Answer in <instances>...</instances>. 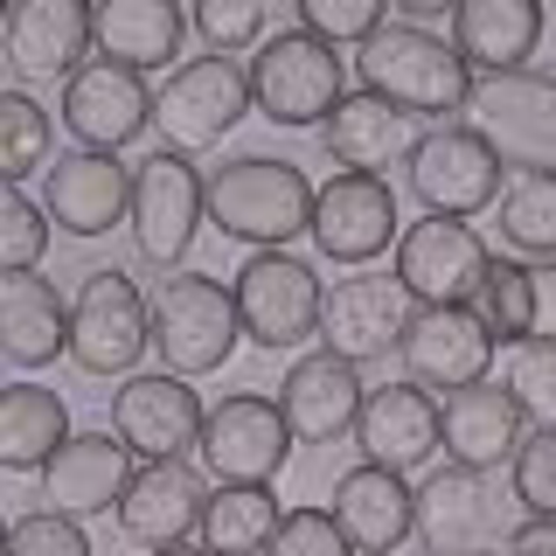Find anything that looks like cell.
<instances>
[{
  "label": "cell",
  "mask_w": 556,
  "mask_h": 556,
  "mask_svg": "<svg viewBox=\"0 0 556 556\" xmlns=\"http://www.w3.org/2000/svg\"><path fill=\"white\" fill-rule=\"evenodd\" d=\"M313 251L327 265H376L382 251H396L404 237V216H396V188L376 181V174H334V181L313 188Z\"/></svg>",
  "instance_id": "obj_13"
},
{
  "label": "cell",
  "mask_w": 556,
  "mask_h": 556,
  "mask_svg": "<svg viewBox=\"0 0 556 556\" xmlns=\"http://www.w3.org/2000/svg\"><path fill=\"white\" fill-rule=\"evenodd\" d=\"M56 118H63V132L77 139V147L118 153V147H132V139L153 126V91H147V77L91 56L77 77L63 84V112Z\"/></svg>",
  "instance_id": "obj_19"
},
{
  "label": "cell",
  "mask_w": 556,
  "mask_h": 556,
  "mask_svg": "<svg viewBox=\"0 0 556 556\" xmlns=\"http://www.w3.org/2000/svg\"><path fill=\"white\" fill-rule=\"evenodd\" d=\"M480 320L494 327V341L556 348V265L494 257V271H486V286H480Z\"/></svg>",
  "instance_id": "obj_29"
},
{
  "label": "cell",
  "mask_w": 556,
  "mask_h": 556,
  "mask_svg": "<svg viewBox=\"0 0 556 556\" xmlns=\"http://www.w3.org/2000/svg\"><path fill=\"white\" fill-rule=\"evenodd\" d=\"M202 216L208 230L251 251H286L292 237L313 230V181L306 167L271 161V153H237L216 174H202Z\"/></svg>",
  "instance_id": "obj_2"
},
{
  "label": "cell",
  "mask_w": 556,
  "mask_h": 556,
  "mask_svg": "<svg viewBox=\"0 0 556 556\" xmlns=\"http://www.w3.org/2000/svg\"><path fill=\"white\" fill-rule=\"evenodd\" d=\"M202 501H208V480L188 459H139L112 521L139 549H174L188 543V529H202Z\"/></svg>",
  "instance_id": "obj_20"
},
{
  "label": "cell",
  "mask_w": 556,
  "mask_h": 556,
  "mask_svg": "<svg viewBox=\"0 0 556 556\" xmlns=\"http://www.w3.org/2000/svg\"><path fill=\"white\" fill-rule=\"evenodd\" d=\"M466 126L501 153V167L556 174V77L515 70V77H473Z\"/></svg>",
  "instance_id": "obj_11"
},
{
  "label": "cell",
  "mask_w": 556,
  "mask_h": 556,
  "mask_svg": "<svg viewBox=\"0 0 556 556\" xmlns=\"http://www.w3.org/2000/svg\"><path fill=\"white\" fill-rule=\"evenodd\" d=\"M417 543L425 556H494L501 535L508 529V515H501V486L494 473H473V466H439L425 486H417Z\"/></svg>",
  "instance_id": "obj_14"
},
{
  "label": "cell",
  "mask_w": 556,
  "mask_h": 556,
  "mask_svg": "<svg viewBox=\"0 0 556 556\" xmlns=\"http://www.w3.org/2000/svg\"><path fill=\"white\" fill-rule=\"evenodd\" d=\"M404 320H410V300L396 278H382V271L334 278L320 300V348L362 369V362H382L404 341Z\"/></svg>",
  "instance_id": "obj_18"
},
{
  "label": "cell",
  "mask_w": 556,
  "mask_h": 556,
  "mask_svg": "<svg viewBox=\"0 0 556 556\" xmlns=\"http://www.w3.org/2000/svg\"><path fill=\"white\" fill-rule=\"evenodd\" d=\"M362 404H369V390H362V369L341 355H327V348H306L300 362L286 369L278 382V417H286L292 445H334L355 431Z\"/></svg>",
  "instance_id": "obj_21"
},
{
  "label": "cell",
  "mask_w": 556,
  "mask_h": 556,
  "mask_svg": "<svg viewBox=\"0 0 556 556\" xmlns=\"http://www.w3.org/2000/svg\"><path fill=\"white\" fill-rule=\"evenodd\" d=\"M208 404L188 390L181 376H126L112 390V431L126 439L132 459H188L202 445Z\"/></svg>",
  "instance_id": "obj_17"
},
{
  "label": "cell",
  "mask_w": 556,
  "mask_h": 556,
  "mask_svg": "<svg viewBox=\"0 0 556 556\" xmlns=\"http://www.w3.org/2000/svg\"><path fill=\"white\" fill-rule=\"evenodd\" d=\"M56 355H70V306L56 300V286L35 271L0 278V362L49 369Z\"/></svg>",
  "instance_id": "obj_30"
},
{
  "label": "cell",
  "mask_w": 556,
  "mask_h": 556,
  "mask_svg": "<svg viewBox=\"0 0 556 556\" xmlns=\"http://www.w3.org/2000/svg\"><path fill=\"white\" fill-rule=\"evenodd\" d=\"M8 14H14V8H0V28H8Z\"/></svg>",
  "instance_id": "obj_46"
},
{
  "label": "cell",
  "mask_w": 556,
  "mask_h": 556,
  "mask_svg": "<svg viewBox=\"0 0 556 556\" xmlns=\"http://www.w3.org/2000/svg\"><path fill=\"white\" fill-rule=\"evenodd\" d=\"M508 494L529 521H556V431H529L508 466Z\"/></svg>",
  "instance_id": "obj_37"
},
{
  "label": "cell",
  "mask_w": 556,
  "mask_h": 556,
  "mask_svg": "<svg viewBox=\"0 0 556 556\" xmlns=\"http://www.w3.org/2000/svg\"><path fill=\"white\" fill-rule=\"evenodd\" d=\"M382 22H390V14H382L376 0H300V22L292 28H306L313 42H327V49H362Z\"/></svg>",
  "instance_id": "obj_39"
},
{
  "label": "cell",
  "mask_w": 556,
  "mask_h": 556,
  "mask_svg": "<svg viewBox=\"0 0 556 556\" xmlns=\"http://www.w3.org/2000/svg\"><path fill=\"white\" fill-rule=\"evenodd\" d=\"M355 70H362V91H376L404 118L459 126L466 98H473V70L459 63L452 35H431V28H410V22H382L369 42L355 49Z\"/></svg>",
  "instance_id": "obj_1"
},
{
  "label": "cell",
  "mask_w": 556,
  "mask_h": 556,
  "mask_svg": "<svg viewBox=\"0 0 556 556\" xmlns=\"http://www.w3.org/2000/svg\"><path fill=\"white\" fill-rule=\"evenodd\" d=\"M543 42V8L535 0H459L452 8V49L480 77H515L529 70Z\"/></svg>",
  "instance_id": "obj_28"
},
{
  "label": "cell",
  "mask_w": 556,
  "mask_h": 556,
  "mask_svg": "<svg viewBox=\"0 0 556 556\" xmlns=\"http://www.w3.org/2000/svg\"><path fill=\"white\" fill-rule=\"evenodd\" d=\"M494 327L480 320V306H410L404 341H396V362H404V382L431 396H459L480 390L494 376Z\"/></svg>",
  "instance_id": "obj_6"
},
{
  "label": "cell",
  "mask_w": 556,
  "mask_h": 556,
  "mask_svg": "<svg viewBox=\"0 0 556 556\" xmlns=\"http://www.w3.org/2000/svg\"><path fill=\"white\" fill-rule=\"evenodd\" d=\"M8 556H91V535H84V521H70L56 508H35L8 529Z\"/></svg>",
  "instance_id": "obj_41"
},
{
  "label": "cell",
  "mask_w": 556,
  "mask_h": 556,
  "mask_svg": "<svg viewBox=\"0 0 556 556\" xmlns=\"http://www.w3.org/2000/svg\"><path fill=\"white\" fill-rule=\"evenodd\" d=\"M410 195L425 202V216H452V223H466V216H480V208H494L501 202V153L486 147V139L466 126H431V132H417L410 139Z\"/></svg>",
  "instance_id": "obj_9"
},
{
  "label": "cell",
  "mask_w": 556,
  "mask_h": 556,
  "mask_svg": "<svg viewBox=\"0 0 556 556\" xmlns=\"http://www.w3.org/2000/svg\"><path fill=\"white\" fill-rule=\"evenodd\" d=\"M521 439H529V410L508 396V382H480V390L445 396V459L452 466L501 473V466H515Z\"/></svg>",
  "instance_id": "obj_26"
},
{
  "label": "cell",
  "mask_w": 556,
  "mask_h": 556,
  "mask_svg": "<svg viewBox=\"0 0 556 556\" xmlns=\"http://www.w3.org/2000/svg\"><path fill=\"white\" fill-rule=\"evenodd\" d=\"M147 320H153V355H161V369L181 376V382L216 376L243 341L230 286L208 278V271H167L161 286L147 292Z\"/></svg>",
  "instance_id": "obj_3"
},
{
  "label": "cell",
  "mask_w": 556,
  "mask_h": 556,
  "mask_svg": "<svg viewBox=\"0 0 556 556\" xmlns=\"http://www.w3.org/2000/svg\"><path fill=\"white\" fill-rule=\"evenodd\" d=\"M278 494L271 486H208L202 501V549L208 556H265L278 529Z\"/></svg>",
  "instance_id": "obj_33"
},
{
  "label": "cell",
  "mask_w": 556,
  "mask_h": 556,
  "mask_svg": "<svg viewBox=\"0 0 556 556\" xmlns=\"http://www.w3.org/2000/svg\"><path fill=\"white\" fill-rule=\"evenodd\" d=\"M132 452L118 431H70V445L42 466V501L70 521H91V515H112L118 494L132 480Z\"/></svg>",
  "instance_id": "obj_25"
},
{
  "label": "cell",
  "mask_w": 556,
  "mask_h": 556,
  "mask_svg": "<svg viewBox=\"0 0 556 556\" xmlns=\"http://www.w3.org/2000/svg\"><path fill=\"white\" fill-rule=\"evenodd\" d=\"M202 174L188 167V153H147L132 167V208H126V230H132V251L147 265L174 271L202 237Z\"/></svg>",
  "instance_id": "obj_12"
},
{
  "label": "cell",
  "mask_w": 556,
  "mask_h": 556,
  "mask_svg": "<svg viewBox=\"0 0 556 556\" xmlns=\"http://www.w3.org/2000/svg\"><path fill=\"white\" fill-rule=\"evenodd\" d=\"M0 35H8V70L22 84H70L91 56V8L84 0H22Z\"/></svg>",
  "instance_id": "obj_24"
},
{
  "label": "cell",
  "mask_w": 556,
  "mask_h": 556,
  "mask_svg": "<svg viewBox=\"0 0 556 556\" xmlns=\"http://www.w3.org/2000/svg\"><path fill=\"white\" fill-rule=\"evenodd\" d=\"M132 208V167L118 153L70 147L42 167V216L63 237H112Z\"/></svg>",
  "instance_id": "obj_16"
},
{
  "label": "cell",
  "mask_w": 556,
  "mask_h": 556,
  "mask_svg": "<svg viewBox=\"0 0 556 556\" xmlns=\"http://www.w3.org/2000/svg\"><path fill=\"white\" fill-rule=\"evenodd\" d=\"M147 348H153L147 292H139L118 265L91 271L77 286V300H70V362H77L84 376H118L126 382Z\"/></svg>",
  "instance_id": "obj_7"
},
{
  "label": "cell",
  "mask_w": 556,
  "mask_h": 556,
  "mask_svg": "<svg viewBox=\"0 0 556 556\" xmlns=\"http://www.w3.org/2000/svg\"><path fill=\"white\" fill-rule=\"evenodd\" d=\"M355 439L369 466H390V473L410 480L417 466H431L445 452V404L417 382H382L355 417Z\"/></svg>",
  "instance_id": "obj_22"
},
{
  "label": "cell",
  "mask_w": 556,
  "mask_h": 556,
  "mask_svg": "<svg viewBox=\"0 0 556 556\" xmlns=\"http://www.w3.org/2000/svg\"><path fill=\"white\" fill-rule=\"evenodd\" d=\"M265 556H355V549H348V535L334 529V515H327V508H292L271 529Z\"/></svg>",
  "instance_id": "obj_42"
},
{
  "label": "cell",
  "mask_w": 556,
  "mask_h": 556,
  "mask_svg": "<svg viewBox=\"0 0 556 556\" xmlns=\"http://www.w3.org/2000/svg\"><path fill=\"white\" fill-rule=\"evenodd\" d=\"M153 556H208L202 543H174V549H153Z\"/></svg>",
  "instance_id": "obj_44"
},
{
  "label": "cell",
  "mask_w": 556,
  "mask_h": 556,
  "mask_svg": "<svg viewBox=\"0 0 556 556\" xmlns=\"http://www.w3.org/2000/svg\"><path fill=\"white\" fill-rule=\"evenodd\" d=\"M181 35H188V14L174 0H98L91 8V56L132 70V77L167 70L181 56Z\"/></svg>",
  "instance_id": "obj_27"
},
{
  "label": "cell",
  "mask_w": 556,
  "mask_h": 556,
  "mask_svg": "<svg viewBox=\"0 0 556 556\" xmlns=\"http://www.w3.org/2000/svg\"><path fill=\"white\" fill-rule=\"evenodd\" d=\"M494 271V251L473 223H452V216H425L404 223L396 237V286H404L410 306H480V286Z\"/></svg>",
  "instance_id": "obj_8"
},
{
  "label": "cell",
  "mask_w": 556,
  "mask_h": 556,
  "mask_svg": "<svg viewBox=\"0 0 556 556\" xmlns=\"http://www.w3.org/2000/svg\"><path fill=\"white\" fill-rule=\"evenodd\" d=\"M327 139V161H334L341 174H390L396 161H410V118L390 112L376 91H348L334 104V118L320 126Z\"/></svg>",
  "instance_id": "obj_31"
},
{
  "label": "cell",
  "mask_w": 556,
  "mask_h": 556,
  "mask_svg": "<svg viewBox=\"0 0 556 556\" xmlns=\"http://www.w3.org/2000/svg\"><path fill=\"white\" fill-rule=\"evenodd\" d=\"M49 251V216L42 202H28L14 181H0V278L14 271H35Z\"/></svg>",
  "instance_id": "obj_36"
},
{
  "label": "cell",
  "mask_w": 556,
  "mask_h": 556,
  "mask_svg": "<svg viewBox=\"0 0 556 556\" xmlns=\"http://www.w3.org/2000/svg\"><path fill=\"white\" fill-rule=\"evenodd\" d=\"M243 112H251V70L237 56H195L167 70V84L153 91V126H161L167 153H202L230 139Z\"/></svg>",
  "instance_id": "obj_10"
},
{
  "label": "cell",
  "mask_w": 556,
  "mask_h": 556,
  "mask_svg": "<svg viewBox=\"0 0 556 556\" xmlns=\"http://www.w3.org/2000/svg\"><path fill=\"white\" fill-rule=\"evenodd\" d=\"M348 98V63L341 49L313 42L306 28H278L257 42L251 56V112H265L271 126H327L334 118V104Z\"/></svg>",
  "instance_id": "obj_4"
},
{
  "label": "cell",
  "mask_w": 556,
  "mask_h": 556,
  "mask_svg": "<svg viewBox=\"0 0 556 556\" xmlns=\"http://www.w3.org/2000/svg\"><path fill=\"white\" fill-rule=\"evenodd\" d=\"M494 223H501V243H515L535 265H556V174L515 167L508 181H501Z\"/></svg>",
  "instance_id": "obj_34"
},
{
  "label": "cell",
  "mask_w": 556,
  "mask_h": 556,
  "mask_svg": "<svg viewBox=\"0 0 556 556\" xmlns=\"http://www.w3.org/2000/svg\"><path fill=\"white\" fill-rule=\"evenodd\" d=\"M195 28H202L208 56H237V49H257L271 35V8L265 0H202Z\"/></svg>",
  "instance_id": "obj_38"
},
{
  "label": "cell",
  "mask_w": 556,
  "mask_h": 556,
  "mask_svg": "<svg viewBox=\"0 0 556 556\" xmlns=\"http://www.w3.org/2000/svg\"><path fill=\"white\" fill-rule=\"evenodd\" d=\"M508 556H556V521H521L508 535Z\"/></svg>",
  "instance_id": "obj_43"
},
{
  "label": "cell",
  "mask_w": 556,
  "mask_h": 556,
  "mask_svg": "<svg viewBox=\"0 0 556 556\" xmlns=\"http://www.w3.org/2000/svg\"><path fill=\"white\" fill-rule=\"evenodd\" d=\"M8 529H14V521H0V556H8Z\"/></svg>",
  "instance_id": "obj_45"
},
{
  "label": "cell",
  "mask_w": 556,
  "mask_h": 556,
  "mask_svg": "<svg viewBox=\"0 0 556 556\" xmlns=\"http://www.w3.org/2000/svg\"><path fill=\"white\" fill-rule=\"evenodd\" d=\"M0 70H8V56H0ZM0 91H8V84H0Z\"/></svg>",
  "instance_id": "obj_47"
},
{
  "label": "cell",
  "mask_w": 556,
  "mask_h": 556,
  "mask_svg": "<svg viewBox=\"0 0 556 556\" xmlns=\"http://www.w3.org/2000/svg\"><path fill=\"white\" fill-rule=\"evenodd\" d=\"M70 445V404L42 382H0V473H42Z\"/></svg>",
  "instance_id": "obj_32"
},
{
  "label": "cell",
  "mask_w": 556,
  "mask_h": 556,
  "mask_svg": "<svg viewBox=\"0 0 556 556\" xmlns=\"http://www.w3.org/2000/svg\"><path fill=\"white\" fill-rule=\"evenodd\" d=\"M208 486H271L278 466L292 459V431L278 417L271 396H223L202 417V445H195Z\"/></svg>",
  "instance_id": "obj_15"
},
{
  "label": "cell",
  "mask_w": 556,
  "mask_h": 556,
  "mask_svg": "<svg viewBox=\"0 0 556 556\" xmlns=\"http://www.w3.org/2000/svg\"><path fill=\"white\" fill-rule=\"evenodd\" d=\"M334 529L348 535V549L355 556H396L410 543L417 529V486L404 473H390V466H348L334 480Z\"/></svg>",
  "instance_id": "obj_23"
},
{
  "label": "cell",
  "mask_w": 556,
  "mask_h": 556,
  "mask_svg": "<svg viewBox=\"0 0 556 556\" xmlns=\"http://www.w3.org/2000/svg\"><path fill=\"white\" fill-rule=\"evenodd\" d=\"M56 161V118L35 91H0V181L22 188L28 174H42Z\"/></svg>",
  "instance_id": "obj_35"
},
{
  "label": "cell",
  "mask_w": 556,
  "mask_h": 556,
  "mask_svg": "<svg viewBox=\"0 0 556 556\" xmlns=\"http://www.w3.org/2000/svg\"><path fill=\"white\" fill-rule=\"evenodd\" d=\"M230 300L243 320V341L265 348V355H292V348L320 341V271L292 251H251L230 278Z\"/></svg>",
  "instance_id": "obj_5"
},
{
  "label": "cell",
  "mask_w": 556,
  "mask_h": 556,
  "mask_svg": "<svg viewBox=\"0 0 556 556\" xmlns=\"http://www.w3.org/2000/svg\"><path fill=\"white\" fill-rule=\"evenodd\" d=\"M508 396L529 410L535 431H556V348H515L508 355Z\"/></svg>",
  "instance_id": "obj_40"
}]
</instances>
